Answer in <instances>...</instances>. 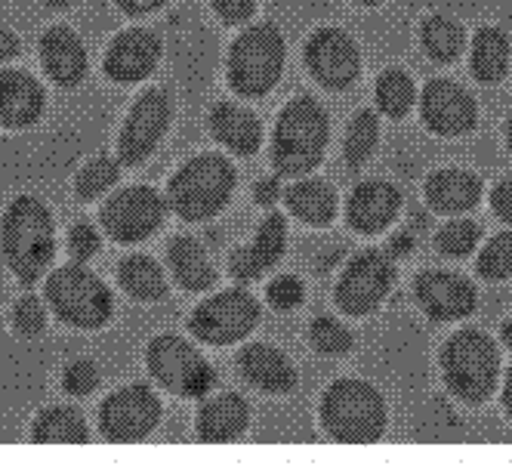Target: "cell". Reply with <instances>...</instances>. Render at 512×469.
Returning a JSON list of instances; mask_svg holds the SVG:
<instances>
[{
    "instance_id": "6da1fadb",
    "label": "cell",
    "mask_w": 512,
    "mask_h": 469,
    "mask_svg": "<svg viewBox=\"0 0 512 469\" xmlns=\"http://www.w3.org/2000/svg\"><path fill=\"white\" fill-rule=\"evenodd\" d=\"M0 250L22 284H34L56 257V229L47 204L22 195L10 204L0 226Z\"/></svg>"
},
{
    "instance_id": "7a4b0ae2",
    "label": "cell",
    "mask_w": 512,
    "mask_h": 469,
    "mask_svg": "<svg viewBox=\"0 0 512 469\" xmlns=\"http://www.w3.org/2000/svg\"><path fill=\"white\" fill-rule=\"evenodd\" d=\"M321 423L337 442L368 445L386 432V402L371 383L337 380L324 392Z\"/></svg>"
},
{
    "instance_id": "3957f363",
    "label": "cell",
    "mask_w": 512,
    "mask_h": 469,
    "mask_svg": "<svg viewBox=\"0 0 512 469\" xmlns=\"http://www.w3.org/2000/svg\"><path fill=\"white\" fill-rule=\"evenodd\" d=\"M327 146V115L312 96L287 102L272 139V164L284 176H303L321 164Z\"/></svg>"
},
{
    "instance_id": "277c9868",
    "label": "cell",
    "mask_w": 512,
    "mask_h": 469,
    "mask_svg": "<svg viewBox=\"0 0 512 469\" xmlns=\"http://www.w3.org/2000/svg\"><path fill=\"white\" fill-rule=\"evenodd\" d=\"M235 189V167L223 155H198L170 179V207L182 220H207L219 213Z\"/></svg>"
},
{
    "instance_id": "5b68a950",
    "label": "cell",
    "mask_w": 512,
    "mask_h": 469,
    "mask_svg": "<svg viewBox=\"0 0 512 469\" xmlns=\"http://www.w3.org/2000/svg\"><path fill=\"white\" fill-rule=\"evenodd\" d=\"M445 386L466 405H482L497 386L500 355L482 331H460L442 352Z\"/></svg>"
},
{
    "instance_id": "8992f818",
    "label": "cell",
    "mask_w": 512,
    "mask_h": 469,
    "mask_svg": "<svg viewBox=\"0 0 512 469\" xmlns=\"http://www.w3.org/2000/svg\"><path fill=\"white\" fill-rule=\"evenodd\" d=\"M47 300L53 312L81 331H96L115 312L112 291L84 266H62L47 278Z\"/></svg>"
},
{
    "instance_id": "52a82bcc",
    "label": "cell",
    "mask_w": 512,
    "mask_h": 469,
    "mask_svg": "<svg viewBox=\"0 0 512 469\" xmlns=\"http://www.w3.org/2000/svg\"><path fill=\"white\" fill-rule=\"evenodd\" d=\"M284 71V38L269 22L247 28L229 53V84L241 96H266Z\"/></svg>"
},
{
    "instance_id": "ba28073f",
    "label": "cell",
    "mask_w": 512,
    "mask_h": 469,
    "mask_svg": "<svg viewBox=\"0 0 512 469\" xmlns=\"http://www.w3.org/2000/svg\"><path fill=\"white\" fill-rule=\"evenodd\" d=\"M145 358H149L152 377L164 389H170L176 395H186V399H201V395H207L216 383V374L207 365V358L182 337H173V334L155 337L149 343Z\"/></svg>"
},
{
    "instance_id": "9c48e42d",
    "label": "cell",
    "mask_w": 512,
    "mask_h": 469,
    "mask_svg": "<svg viewBox=\"0 0 512 469\" xmlns=\"http://www.w3.org/2000/svg\"><path fill=\"white\" fill-rule=\"evenodd\" d=\"M256 321H260V303L247 291H226L216 294L207 303H201L189 321V328L198 340L213 346H229L241 337H247Z\"/></svg>"
},
{
    "instance_id": "30bf717a",
    "label": "cell",
    "mask_w": 512,
    "mask_h": 469,
    "mask_svg": "<svg viewBox=\"0 0 512 469\" xmlns=\"http://www.w3.org/2000/svg\"><path fill=\"white\" fill-rule=\"evenodd\" d=\"M158 420H161L158 395L142 383L112 392L99 408V429L112 442H139L158 426Z\"/></svg>"
},
{
    "instance_id": "8fae6325",
    "label": "cell",
    "mask_w": 512,
    "mask_h": 469,
    "mask_svg": "<svg viewBox=\"0 0 512 469\" xmlns=\"http://www.w3.org/2000/svg\"><path fill=\"white\" fill-rule=\"evenodd\" d=\"M164 213H167V204L155 189L130 186L118 192L115 198H108V204L102 207V226L115 241L133 244V241H145L149 235H155L164 223Z\"/></svg>"
},
{
    "instance_id": "7c38bea8",
    "label": "cell",
    "mask_w": 512,
    "mask_h": 469,
    "mask_svg": "<svg viewBox=\"0 0 512 469\" xmlns=\"http://www.w3.org/2000/svg\"><path fill=\"white\" fill-rule=\"evenodd\" d=\"M395 284V266L380 250H364L358 254L340 284H337V306L346 315H371Z\"/></svg>"
},
{
    "instance_id": "4fadbf2b",
    "label": "cell",
    "mask_w": 512,
    "mask_h": 469,
    "mask_svg": "<svg viewBox=\"0 0 512 469\" xmlns=\"http://www.w3.org/2000/svg\"><path fill=\"white\" fill-rule=\"evenodd\" d=\"M170 112H173L170 96L161 87L142 93L136 99V105L130 108V115L121 127V142H118L121 164L136 167L158 149L161 136L170 127Z\"/></svg>"
},
{
    "instance_id": "5bb4252c",
    "label": "cell",
    "mask_w": 512,
    "mask_h": 469,
    "mask_svg": "<svg viewBox=\"0 0 512 469\" xmlns=\"http://www.w3.org/2000/svg\"><path fill=\"white\" fill-rule=\"evenodd\" d=\"M306 65L312 78L331 90H346L361 75V53L355 41L340 28H321L306 47Z\"/></svg>"
},
{
    "instance_id": "9a60e30c",
    "label": "cell",
    "mask_w": 512,
    "mask_h": 469,
    "mask_svg": "<svg viewBox=\"0 0 512 469\" xmlns=\"http://www.w3.org/2000/svg\"><path fill=\"white\" fill-rule=\"evenodd\" d=\"M423 124L438 136H463L475 127V102L454 81H429L420 99Z\"/></svg>"
},
{
    "instance_id": "2e32d148",
    "label": "cell",
    "mask_w": 512,
    "mask_h": 469,
    "mask_svg": "<svg viewBox=\"0 0 512 469\" xmlns=\"http://www.w3.org/2000/svg\"><path fill=\"white\" fill-rule=\"evenodd\" d=\"M417 300L432 321H457L475 312V287L454 272H426L417 278Z\"/></svg>"
},
{
    "instance_id": "e0dca14e",
    "label": "cell",
    "mask_w": 512,
    "mask_h": 469,
    "mask_svg": "<svg viewBox=\"0 0 512 469\" xmlns=\"http://www.w3.org/2000/svg\"><path fill=\"white\" fill-rule=\"evenodd\" d=\"M161 59V41L145 28H130L118 34L105 56V75L118 84H139L155 71Z\"/></svg>"
},
{
    "instance_id": "ac0fdd59",
    "label": "cell",
    "mask_w": 512,
    "mask_h": 469,
    "mask_svg": "<svg viewBox=\"0 0 512 469\" xmlns=\"http://www.w3.org/2000/svg\"><path fill=\"white\" fill-rule=\"evenodd\" d=\"M44 112V90L28 71L0 68V127H31Z\"/></svg>"
},
{
    "instance_id": "d6986e66",
    "label": "cell",
    "mask_w": 512,
    "mask_h": 469,
    "mask_svg": "<svg viewBox=\"0 0 512 469\" xmlns=\"http://www.w3.org/2000/svg\"><path fill=\"white\" fill-rule=\"evenodd\" d=\"M284 244H287V223L281 213L266 216V223L256 232V241L250 247H238L232 254V275L241 284H250L256 278H263L281 257H284Z\"/></svg>"
},
{
    "instance_id": "ffe728a7",
    "label": "cell",
    "mask_w": 512,
    "mask_h": 469,
    "mask_svg": "<svg viewBox=\"0 0 512 469\" xmlns=\"http://www.w3.org/2000/svg\"><path fill=\"white\" fill-rule=\"evenodd\" d=\"M41 62L50 81L65 90L78 87L87 75V50L78 41V34L65 25L50 28L41 38Z\"/></svg>"
},
{
    "instance_id": "44dd1931",
    "label": "cell",
    "mask_w": 512,
    "mask_h": 469,
    "mask_svg": "<svg viewBox=\"0 0 512 469\" xmlns=\"http://www.w3.org/2000/svg\"><path fill=\"white\" fill-rule=\"evenodd\" d=\"M401 207V195L389 183H361L349 198V226L361 235L383 232Z\"/></svg>"
},
{
    "instance_id": "7402d4cb",
    "label": "cell",
    "mask_w": 512,
    "mask_h": 469,
    "mask_svg": "<svg viewBox=\"0 0 512 469\" xmlns=\"http://www.w3.org/2000/svg\"><path fill=\"white\" fill-rule=\"evenodd\" d=\"M238 368L247 383H253L263 392H290L297 386V371L290 368L287 358L266 343H253L241 352Z\"/></svg>"
},
{
    "instance_id": "603a6c76",
    "label": "cell",
    "mask_w": 512,
    "mask_h": 469,
    "mask_svg": "<svg viewBox=\"0 0 512 469\" xmlns=\"http://www.w3.org/2000/svg\"><path fill=\"white\" fill-rule=\"evenodd\" d=\"M210 130L235 155H253L263 142V124L253 112L238 108L232 102H219L210 112Z\"/></svg>"
},
{
    "instance_id": "cb8c5ba5",
    "label": "cell",
    "mask_w": 512,
    "mask_h": 469,
    "mask_svg": "<svg viewBox=\"0 0 512 469\" xmlns=\"http://www.w3.org/2000/svg\"><path fill=\"white\" fill-rule=\"evenodd\" d=\"M247 402L235 392L216 395L198 411V436L204 442H232L247 429Z\"/></svg>"
},
{
    "instance_id": "d4e9b609",
    "label": "cell",
    "mask_w": 512,
    "mask_h": 469,
    "mask_svg": "<svg viewBox=\"0 0 512 469\" xmlns=\"http://www.w3.org/2000/svg\"><path fill=\"white\" fill-rule=\"evenodd\" d=\"M426 198L442 213H466L479 204L482 183L466 170H438L426 183Z\"/></svg>"
},
{
    "instance_id": "484cf974",
    "label": "cell",
    "mask_w": 512,
    "mask_h": 469,
    "mask_svg": "<svg viewBox=\"0 0 512 469\" xmlns=\"http://www.w3.org/2000/svg\"><path fill=\"white\" fill-rule=\"evenodd\" d=\"M167 257H170V266H173L176 281L186 287V291L201 294V291H210V287L216 284V269H213V263L207 257V250L195 238L179 235L170 244Z\"/></svg>"
},
{
    "instance_id": "4316f807",
    "label": "cell",
    "mask_w": 512,
    "mask_h": 469,
    "mask_svg": "<svg viewBox=\"0 0 512 469\" xmlns=\"http://www.w3.org/2000/svg\"><path fill=\"white\" fill-rule=\"evenodd\" d=\"M287 207L309 226H327L337 213V192L321 179H303L294 189H287Z\"/></svg>"
},
{
    "instance_id": "83f0119b",
    "label": "cell",
    "mask_w": 512,
    "mask_h": 469,
    "mask_svg": "<svg viewBox=\"0 0 512 469\" xmlns=\"http://www.w3.org/2000/svg\"><path fill=\"white\" fill-rule=\"evenodd\" d=\"M509 71V38L500 28H482L472 41V75L482 84H500Z\"/></svg>"
},
{
    "instance_id": "f1b7e54d",
    "label": "cell",
    "mask_w": 512,
    "mask_h": 469,
    "mask_svg": "<svg viewBox=\"0 0 512 469\" xmlns=\"http://www.w3.org/2000/svg\"><path fill=\"white\" fill-rule=\"evenodd\" d=\"M34 442H47V445H84L87 442V423L75 408H50L38 420H34Z\"/></svg>"
},
{
    "instance_id": "f546056e",
    "label": "cell",
    "mask_w": 512,
    "mask_h": 469,
    "mask_svg": "<svg viewBox=\"0 0 512 469\" xmlns=\"http://www.w3.org/2000/svg\"><path fill=\"white\" fill-rule=\"evenodd\" d=\"M121 287L133 300H161L167 294V281L161 266L152 257H127L121 263Z\"/></svg>"
},
{
    "instance_id": "4dcf8cb0",
    "label": "cell",
    "mask_w": 512,
    "mask_h": 469,
    "mask_svg": "<svg viewBox=\"0 0 512 469\" xmlns=\"http://www.w3.org/2000/svg\"><path fill=\"white\" fill-rule=\"evenodd\" d=\"M417 102V90H414V81L405 75V71L398 68H389L380 75L377 81V108L386 115V118H405Z\"/></svg>"
},
{
    "instance_id": "1f68e13d",
    "label": "cell",
    "mask_w": 512,
    "mask_h": 469,
    "mask_svg": "<svg viewBox=\"0 0 512 469\" xmlns=\"http://www.w3.org/2000/svg\"><path fill=\"white\" fill-rule=\"evenodd\" d=\"M463 28L454 19L445 16H432L423 22V47L432 59L438 62H454L463 53Z\"/></svg>"
},
{
    "instance_id": "d6a6232c",
    "label": "cell",
    "mask_w": 512,
    "mask_h": 469,
    "mask_svg": "<svg viewBox=\"0 0 512 469\" xmlns=\"http://www.w3.org/2000/svg\"><path fill=\"white\" fill-rule=\"evenodd\" d=\"M380 139V121L374 112H358V118L352 121L349 127V136H346V161L349 167H361L364 161L371 158L374 146Z\"/></svg>"
},
{
    "instance_id": "836d02e7",
    "label": "cell",
    "mask_w": 512,
    "mask_h": 469,
    "mask_svg": "<svg viewBox=\"0 0 512 469\" xmlns=\"http://www.w3.org/2000/svg\"><path fill=\"white\" fill-rule=\"evenodd\" d=\"M479 275L485 281H503L512 275V232L491 238L479 257Z\"/></svg>"
},
{
    "instance_id": "e575fe53",
    "label": "cell",
    "mask_w": 512,
    "mask_h": 469,
    "mask_svg": "<svg viewBox=\"0 0 512 469\" xmlns=\"http://www.w3.org/2000/svg\"><path fill=\"white\" fill-rule=\"evenodd\" d=\"M118 176H121L118 161H112V158H96V161H90V164L81 170V176H78V195H81L84 201L99 198L102 192H108V189H112V186L118 183Z\"/></svg>"
},
{
    "instance_id": "d590c367",
    "label": "cell",
    "mask_w": 512,
    "mask_h": 469,
    "mask_svg": "<svg viewBox=\"0 0 512 469\" xmlns=\"http://www.w3.org/2000/svg\"><path fill=\"white\" fill-rule=\"evenodd\" d=\"M482 232L472 220H454L442 232H438V250L448 257H469L475 244H479Z\"/></svg>"
},
{
    "instance_id": "8d00e7d4",
    "label": "cell",
    "mask_w": 512,
    "mask_h": 469,
    "mask_svg": "<svg viewBox=\"0 0 512 469\" xmlns=\"http://www.w3.org/2000/svg\"><path fill=\"white\" fill-rule=\"evenodd\" d=\"M309 337H312V346H315L321 355H343V352H349V346H352V334L343 328V324H340L337 318H327V315L312 321Z\"/></svg>"
},
{
    "instance_id": "74e56055",
    "label": "cell",
    "mask_w": 512,
    "mask_h": 469,
    "mask_svg": "<svg viewBox=\"0 0 512 469\" xmlns=\"http://www.w3.org/2000/svg\"><path fill=\"white\" fill-rule=\"evenodd\" d=\"M266 300L272 309L278 312H290V309H297L303 303V281L294 278V275H281L269 284V291H266Z\"/></svg>"
},
{
    "instance_id": "f35d334b",
    "label": "cell",
    "mask_w": 512,
    "mask_h": 469,
    "mask_svg": "<svg viewBox=\"0 0 512 469\" xmlns=\"http://www.w3.org/2000/svg\"><path fill=\"white\" fill-rule=\"evenodd\" d=\"M13 324H16V331L25 334V337H38L44 331V324H47V315H44V306L38 297H22L13 309Z\"/></svg>"
},
{
    "instance_id": "ab89813d",
    "label": "cell",
    "mask_w": 512,
    "mask_h": 469,
    "mask_svg": "<svg viewBox=\"0 0 512 469\" xmlns=\"http://www.w3.org/2000/svg\"><path fill=\"white\" fill-rule=\"evenodd\" d=\"M62 386L68 395H90L96 386H99V371L93 362L87 358H78V362H71L62 374Z\"/></svg>"
},
{
    "instance_id": "60d3db41",
    "label": "cell",
    "mask_w": 512,
    "mask_h": 469,
    "mask_svg": "<svg viewBox=\"0 0 512 469\" xmlns=\"http://www.w3.org/2000/svg\"><path fill=\"white\" fill-rule=\"evenodd\" d=\"M68 250H71V257H75L78 263H87L90 257H96V250H99V235L93 226H75L68 235Z\"/></svg>"
},
{
    "instance_id": "b9f144b4",
    "label": "cell",
    "mask_w": 512,
    "mask_h": 469,
    "mask_svg": "<svg viewBox=\"0 0 512 469\" xmlns=\"http://www.w3.org/2000/svg\"><path fill=\"white\" fill-rule=\"evenodd\" d=\"M213 10L219 13L226 25H241L253 16L256 4L253 0H213Z\"/></svg>"
},
{
    "instance_id": "7bdbcfd3",
    "label": "cell",
    "mask_w": 512,
    "mask_h": 469,
    "mask_svg": "<svg viewBox=\"0 0 512 469\" xmlns=\"http://www.w3.org/2000/svg\"><path fill=\"white\" fill-rule=\"evenodd\" d=\"M491 207H494V213L500 216V220L512 223V179H503V183L494 189Z\"/></svg>"
},
{
    "instance_id": "ee69618b",
    "label": "cell",
    "mask_w": 512,
    "mask_h": 469,
    "mask_svg": "<svg viewBox=\"0 0 512 469\" xmlns=\"http://www.w3.org/2000/svg\"><path fill=\"white\" fill-rule=\"evenodd\" d=\"M167 0H118V7L127 13V16H145V13H152L158 7H164Z\"/></svg>"
},
{
    "instance_id": "f6af8a7d",
    "label": "cell",
    "mask_w": 512,
    "mask_h": 469,
    "mask_svg": "<svg viewBox=\"0 0 512 469\" xmlns=\"http://www.w3.org/2000/svg\"><path fill=\"white\" fill-rule=\"evenodd\" d=\"M278 198H281V186H278V179H263V183L256 186V201H260L263 207H272Z\"/></svg>"
},
{
    "instance_id": "bcb514c9",
    "label": "cell",
    "mask_w": 512,
    "mask_h": 469,
    "mask_svg": "<svg viewBox=\"0 0 512 469\" xmlns=\"http://www.w3.org/2000/svg\"><path fill=\"white\" fill-rule=\"evenodd\" d=\"M19 56V41L16 34H10L7 28H0V62H10Z\"/></svg>"
},
{
    "instance_id": "7dc6e473",
    "label": "cell",
    "mask_w": 512,
    "mask_h": 469,
    "mask_svg": "<svg viewBox=\"0 0 512 469\" xmlns=\"http://www.w3.org/2000/svg\"><path fill=\"white\" fill-rule=\"evenodd\" d=\"M411 247H414V238H411V235H405V232L395 235V238H392V244H389V250H392L395 257H405Z\"/></svg>"
},
{
    "instance_id": "c3c4849f",
    "label": "cell",
    "mask_w": 512,
    "mask_h": 469,
    "mask_svg": "<svg viewBox=\"0 0 512 469\" xmlns=\"http://www.w3.org/2000/svg\"><path fill=\"white\" fill-rule=\"evenodd\" d=\"M503 405H506V411H509V417H512V368H509L506 386H503Z\"/></svg>"
},
{
    "instance_id": "681fc988",
    "label": "cell",
    "mask_w": 512,
    "mask_h": 469,
    "mask_svg": "<svg viewBox=\"0 0 512 469\" xmlns=\"http://www.w3.org/2000/svg\"><path fill=\"white\" fill-rule=\"evenodd\" d=\"M44 4H47L50 10H68L71 4H78V0H44Z\"/></svg>"
},
{
    "instance_id": "f907efd6",
    "label": "cell",
    "mask_w": 512,
    "mask_h": 469,
    "mask_svg": "<svg viewBox=\"0 0 512 469\" xmlns=\"http://www.w3.org/2000/svg\"><path fill=\"white\" fill-rule=\"evenodd\" d=\"M503 343L512 349V321H506V324H503Z\"/></svg>"
},
{
    "instance_id": "816d5d0a",
    "label": "cell",
    "mask_w": 512,
    "mask_h": 469,
    "mask_svg": "<svg viewBox=\"0 0 512 469\" xmlns=\"http://www.w3.org/2000/svg\"><path fill=\"white\" fill-rule=\"evenodd\" d=\"M506 139H509V152H512V118H509V124H506Z\"/></svg>"
},
{
    "instance_id": "f5cc1de1",
    "label": "cell",
    "mask_w": 512,
    "mask_h": 469,
    "mask_svg": "<svg viewBox=\"0 0 512 469\" xmlns=\"http://www.w3.org/2000/svg\"><path fill=\"white\" fill-rule=\"evenodd\" d=\"M358 4H364V7H374V4H380V0H358Z\"/></svg>"
}]
</instances>
